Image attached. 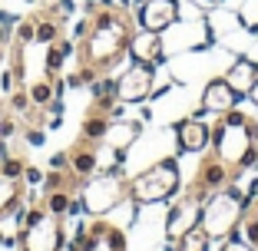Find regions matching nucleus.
<instances>
[{"instance_id": "obj_7", "label": "nucleus", "mask_w": 258, "mask_h": 251, "mask_svg": "<svg viewBox=\"0 0 258 251\" xmlns=\"http://www.w3.org/2000/svg\"><path fill=\"white\" fill-rule=\"evenodd\" d=\"M129 198V175H122L119 169L106 175H90L80 189V202H83V212L99 218V215L113 212L116 205H122Z\"/></svg>"}, {"instance_id": "obj_14", "label": "nucleus", "mask_w": 258, "mask_h": 251, "mask_svg": "<svg viewBox=\"0 0 258 251\" xmlns=\"http://www.w3.org/2000/svg\"><path fill=\"white\" fill-rule=\"evenodd\" d=\"M99 152H103V142H93V139H86V136H76V142L63 152V159H67V165L73 169L76 175L90 179V175L99 169Z\"/></svg>"}, {"instance_id": "obj_15", "label": "nucleus", "mask_w": 258, "mask_h": 251, "mask_svg": "<svg viewBox=\"0 0 258 251\" xmlns=\"http://www.w3.org/2000/svg\"><path fill=\"white\" fill-rule=\"evenodd\" d=\"M238 99L242 96L228 86L225 76H215V79H209L205 90H202V109H209V113H225V109L238 106Z\"/></svg>"}, {"instance_id": "obj_8", "label": "nucleus", "mask_w": 258, "mask_h": 251, "mask_svg": "<svg viewBox=\"0 0 258 251\" xmlns=\"http://www.w3.org/2000/svg\"><path fill=\"white\" fill-rule=\"evenodd\" d=\"M83 175H76L73 169L67 165V159H56V169H50V175L43 179V202L53 212H60V215H67L70 208H73V198L80 195V189H83Z\"/></svg>"}, {"instance_id": "obj_9", "label": "nucleus", "mask_w": 258, "mask_h": 251, "mask_svg": "<svg viewBox=\"0 0 258 251\" xmlns=\"http://www.w3.org/2000/svg\"><path fill=\"white\" fill-rule=\"evenodd\" d=\"M232 182H238V172H232L225 162H219L212 152H209V155H202V159H199L196 175L189 179V185H185V189L205 202L209 195H215L219 189H225V185H232Z\"/></svg>"}, {"instance_id": "obj_2", "label": "nucleus", "mask_w": 258, "mask_h": 251, "mask_svg": "<svg viewBox=\"0 0 258 251\" xmlns=\"http://www.w3.org/2000/svg\"><path fill=\"white\" fill-rule=\"evenodd\" d=\"M209 152L225 162L232 172L242 175L245 169H255L258 159V119L245 109H225L209 126Z\"/></svg>"}, {"instance_id": "obj_18", "label": "nucleus", "mask_w": 258, "mask_h": 251, "mask_svg": "<svg viewBox=\"0 0 258 251\" xmlns=\"http://www.w3.org/2000/svg\"><path fill=\"white\" fill-rule=\"evenodd\" d=\"M129 56L136 63H159V56H162V40H159V33H149V30H139L136 33V40H133V46H129Z\"/></svg>"}, {"instance_id": "obj_4", "label": "nucleus", "mask_w": 258, "mask_h": 251, "mask_svg": "<svg viewBox=\"0 0 258 251\" xmlns=\"http://www.w3.org/2000/svg\"><path fill=\"white\" fill-rule=\"evenodd\" d=\"M245 205H248V195L242 189H235V182H232L202 202V221L199 225L209 231L212 241H225V238H232L242 228Z\"/></svg>"}, {"instance_id": "obj_1", "label": "nucleus", "mask_w": 258, "mask_h": 251, "mask_svg": "<svg viewBox=\"0 0 258 251\" xmlns=\"http://www.w3.org/2000/svg\"><path fill=\"white\" fill-rule=\"evenodd\" d=\"M139 33L136 14H129L119 4H93L86 10L80 30H76V73L70 76V86L96 83L129 56V46Z\"/></svg>"}, {"instance_id": "obj_17", "label": "nucleus", "mask_w": 258, "mask_h": 251, "mask_svg": "<svg viewBox=\"0 0 258 251\" xmlns=\"http://www.w3.org/2000/svg\"><path fill=\"white\" fill-rule=\"evenodd\" d=\"M225 79H228V86H232L238 96H248L251 86L258 83V63L248 60V56H242V60H235L232 66H228Z\"/></svg>"}, {"instance_id": "obj_19", "label": "nucleus", "mask_w": 258, "mask_h": 251, "mask_svg": "<svg viewBox=\"0 0 258 251\" xmlns=\"http://www.w3.org/2000/svg\"><path fill=\"white\" fill-rule=\"evenodd\" d=\"M20 132H23L20 116H17L7 103H0V155H4V149H7V145L20 136Z\"/></svg>"}, {"instance_id": "obj_22", "label": "nucleus", "mask_w": 258, "mask_h": 251, "mask_svg": "<svg viewBox=\"0 0 258 251\" xmlns=\"http://www.w3.org/2000/svg\"><path fill=\"white\" fill-rule=\"evenodd\" d=\"M219 251H255V248H251L248 241H238V238L232 235V238H225V241H222V248H219Z\"/></svg>"}, {"instance_id": "obj_3", "label": "nucleus", "mask_w": 258, "mask_h": 251, "mask_svg": "<svg viewBox=\"0 0 258 251\" xmlns=\"http://www.w3.org/2000/svg\"><path fill=\"white\" fill-rule=\"evenodd\" d=\"M17 248L20 251H67V231L63 215L53 212L43 198H37L17 228Z\"/></svg>"}, {"instance_id": "obj_25", "label": "nucleus", "mask_w": 258, "mask_h": 251, "mask_svg": "<svg viewBox=\"0 0 258 251\" xmlns=\"http://www.w3.org/2000/svg\"><path fill=\"white\" fill-rule=\"evenodd\" d=\"M255 169H258V159H255Z\"/></svg>"}, {"instance_id": "obj_16", "label": "nucleus", "mask_w": 258, "mask_h": 251, "mask_svg": "<svg viewBox=\"0 0 258 251\" xmlns=\"http://www.w3.org/2000/svg\"><path fill=\"white\" fill-rule=\"evenodd\" d=\"M175 139H179V149L182 152H202L205 145H209V122L202 119H182L175 126Z\"/></svg>"}, {"instance_id": "obj_11", "label": "nucleus", "mask_w": 258, "mask_h": 251, "mask_svg": "<svg viewBox=\"0 0 258 251\" xmlns=\"http://www.w3.org/2000/svg\"><path fill=\"white\" fill-rule=\"evenodd\" d=\"M202 221V198L192 195L189 189H182V195L172 202L169 208V218H166V238L175 241V238H182L185 231H192Z\"/></svg>"}, {"instance_id": "obj_21", "label": "nucleus", "mask_w": 258, "mask_h": 251, "mask_svg": "<svg viewBox=\"0 0 258 251\" xmlns=\"http://www.w3.org/2000/svg\"><path fill=\"white\" fill-rule=\"evenodd\" d=\"M242 235L251 248L258 251V192L248 198V205H245V215H242Z\"/></svg>"}, {"instance_id": "obj_6", "label": "nucleus", "mask_w": 258, "mask_h": 251, "mask_svg": "<svg viewBox=\"0 0 258 251\" xmlns=\"http://www.w3.org/2000/svg\"><path fill=\"white\" fill-rule=\"evenodd\" d=\"M179 185H182L179 162L162 159V162H156V165H149L146 172H139V175L129 179V202H136V205H152V202H162V198L175 195Z\"/></svg>"}, {"instance_id": "obj_10", "label": "nucleus", "mask_w": 258, "mask_h": 251, "mask_svg": "<svg viewBox=\"0 0 258 251\" xmlns=\"http://www.w3.org/2000/svg\"><path fill=\"white\" fill-rule=\"evenodd\" d=\"M70 251H126V231L116 228L113 221H90L73 238Z\"/></svg>"}, {"instance_id": "obj_23", "label": "nucleus", "mask_w": 258, "mask_h": 251, "mask_svg": "<svg viewBox=\"0 0 258 251\" xmlns=\"http://www.w3.org/2000/svg\"><path fill=\"white\" fill-rule=\"evenodd\" d=\"M248 99H251V103H255V106H258V83H255V86H251V93H248Z\"/></svg>"}, {"instance_id": "obj_26", "label": "nucleus", "mask_w": 258, "mask_h": 251, "mask_svg": "<svg viewBox=\"0 0 258 251\" xmlns=\"http://www.w3.org/2000/svg\"><path fill=\"white\" fill-rule=\"evenodd\" d=\"M0 241H4V235H0Z\"/></svg>"}, {"instance_id": "obj_5", "label": "nucleus", "mask_w": 258, "mask_h": 251, "mask_svg": "<svg viewBox=\"0 0 258 251\" xmlns=\"http://www.w3.org/2000/svg\"><path fill=\"white\" fill-rule=\"evenodd\" d=\"M23 195H27V152L17 136L0 155V221L20 212Z\"/></svg>"}, {"instance_id": "obj_12", "label": "nucleus", "mask_w": 258, "mask_h": 251, "mask_svg": "<svg viewBox=\"0 0 258 251\" xmlns=\"http://www.w3.org/2000/svg\"><path fill=\"white\" fill-rule=\"evenodd\" d=\"M156 86V66L152 63H133V66L116 79V96L119 103H143L152 96Z\"/></svg>"}, {"instance_id": "obj_27", "label": "nucleus", "mask_w": 258, "mask_h": 251, "mask_svg": "<svg viewBox=\"0 0 258 251\" xmlns=\"http://www.w3.org/2000/svg\"><path fill=\"white\" fill-rule=\"evenodd\" d=\"M255 30H258V27H255Z\"/></svg>"}, {"instance_id": "obj_20", "label": "nucleus", "mask_w": 258, "mask_h": 251, "mask_svg": "<svg viewBox=\"0 0 258 251\" xmlns=\"http://www.w3.org/2000/svg\"><path fill=\"white\" fill-rule=\"evenodd\" d=\"M209 248H212V238H209V231L202 225H196L192 231H185L182 238L172 241V251H209Z\"/></svg>"}, {"instance_id": "obj_13", "label": "nucleus", "mask_w": 258, "mask_h": 251, "mask_svg": "<svg viewBox=\"0 0 258 251\" xmlns=\"http://www.w3.org/2000/svg\"><path fill=\"white\" fill-rule=\"evenodd\" d=\"M179 20V0H146L136 7V23L139 30L162 33Z\"/></svg>"}, {"instance_id": "obj_24", "label": "nucleus", "mask_w": 258, "mask_h": 251, "mask_svg": "<svg viewBox=\"0 0 258 251\" xmlns=\"http://www.w3.org/2000/svg\"><path fill=\"white\" fill-rule=\"evenodd\" d=\"M139 4H146V0H133V7H139Z\"/></svg>"}]
</instances>
